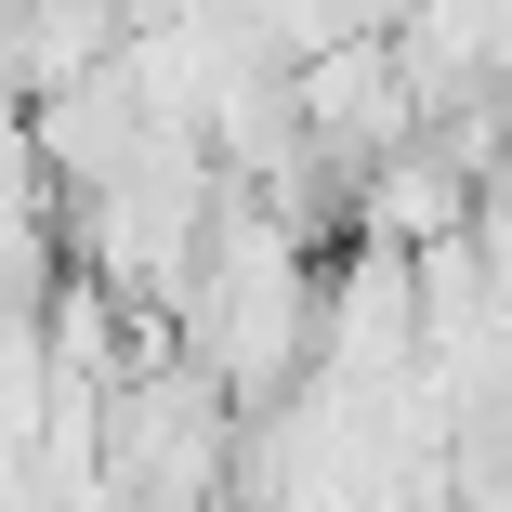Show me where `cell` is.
I'll return each mask as SVG.
<instances>
[]
</instances>
